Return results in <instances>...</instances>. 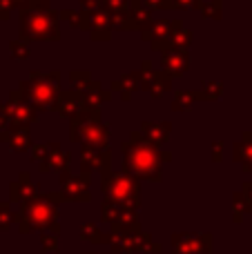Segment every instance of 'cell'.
<instances>
[{"mask_svg": "<svg viewBox=\"0 0 252 254\" xmlns=\"http://www.w3.org/2000/svg\"><path fill=\"white\" fill-rule=\"evenodd\" d=\"M67 201L63 192H49V194H36L27 203H22L20 210L13 214V223L18 225L22 234H29L34 230H52V232H61L58 225V205Z\"/></svg>", "mask_w": 252, "mask_h": 254, "instance_id": "cell-1", "label": "cell"}, {"mask_svg": "<svg viewBox=\"0 0 252 254\" xmlns=\"http://www.w3.org/2000/svg\"><path fill=\"white\" fill-rule=\"evenodd\" d=\"M170 154H159L154 145L145 140L143 143L138 134L129 138V143H123V170L125 174L134 176V179H145V181H159L161 179V167L163 161H170Z\"/></svg>", "mask_w": 252, "mask_h": 254, "instance_id": "cell-2", "label": "cell"}, {"mask_svg": "<svg viewBox=\"0 0 252 254\" xmlns=\"http://www.w3.org/2000/svg\"><path fill=\"white\" fill-rule=\"evenodd\" d=\"M103 194L112 203H116L121 207H129V210H138V203H141V185H138V179H134L129 174H112V172H105L103 174Z\"/></svg>", "mask_w": 252, "mask_h": 254, "instance_id": "cell-3", "label": "cell"}, {"mask_svg": "<svg viewBox=\"0 0 252 254\" xmlns=\"http://www.w3.org/2000/svg\"><path fill=\"white\" fill-rule=\"evenodd\" d=\"M212 252V237L210 234H174L172 254H208Z\"/></svg>", "mask_w": 252, "mask_h": 254, "instance_id": "cell-4", "label": "cell"}, {"mask_svg": "<svg viewBox=\"0 0 252 254\" xmlns=\"http://www.w3.org/2000/svg\"><path fill=\"white\" fill-rule=\"evenodd\" d=\"M61 185H63V196H65L67 201H89V198H92L89 172H83L80 176H71L69 172H63Z\"/></svg>", "mask_w": 252, "mask_h": 254, "instance_id": "cell-5", "label": "cell"}, {"mask_svg": "<svg viewBox=\"0 0 252 254\" xmlns=\"http://www.w3.org/2000/svg\"><path fill=\"white\" fill-rule=\"evenodd\" d=\"M110 152L105 147H94V145H85L83 154H80V165H83V172H92L98 170L101 174L110 172Z\"/></svg>", "mask_w": 252, "mask_h": 254, "instance_id": "cell-6", "label": "cell"}, {"mask_svg": "<svg viewBox=\"0 0 252 254\" xmlns=\"http://www.w3.org/2000/svg\"><path fill=\"white\" fill-rule=\"evenodd\" d=\"M36 194H38V185L31 181V176L27 174V172H22L20 179L13 181L11 188H9V198H11L13 203H27L29 198H34Z\"/></svg>", "mask_w": 252, "mask_h": 254, "instance_id": "cell-7", "label": "cell"}, {"mask_svg": "<svg viewBox=\"0 0 252 254\" xmlns=\"http://www.w3.org/2000/svg\"><path fill=\"white\" fill-rule=\"evenodd\" d=\"M43 163V172H49V170H54V172H67V167H69V154L67 152H63L58 145H54V149L45 156V161H40Z\"/></svg>", "mask_w": 252, "mask_h": 254, "instance_id": "cell-8", "label": "cell"}, {"mask_svg": "<svg viewBox=\"0 0 252 254\" xmlns=\"http://www.w3.org/2000/svg\"><path fill=\"white\" fill-rule=\"evenodd\" d=\"M232 158H235L237 163H241L246 172H252V145H250L248 138H246L244 143L235 145V149H232Z\"/></svg>", "mask_w": 252, "mask_h": 254, "instance_id": "cell-9", "label": "cell"}, {"mask_svg": "<svg viewBox=\"0 0 252 254\" xmlns=\"http://www.w3.org/2000/svg\"><path fill=\"white\" fill-rule=\"evenodd\" d=\"M0 138L7 140L13 152H25L27 145H29V136L25 129H9L7 134H0Z\"/></svg>", "mask_w": 252, "mask_h": 254, "instance_id": "cell-10", "label": "cell"}, {"mask_svg": "<svg viewBox=\"0 0 252 254\" xmlns=\"http://www.w3.org/2000/svg\"><path fill=\"white\" fill-rule=\"evenodd\" d=\"M168 129H170V125H143V134H145V138H147V143L150 145H154V147H159L163 140H168Z\"/></svg>", "mask_w": 252, "mask_h": 254, "instance_id": "cell-11", "label": "cell"}, {"mask_svg": "<svg viewBox=\"0 0 252 254\" xmlns=\"http://www.w3.org/2000/svg\"><path fill=\"white\" fill-rule=\"evenodd\" d=\"M83 136L87 138V145H94V147H105L107 143V129L101 125H85Z\"/></svg>", "mask_w": 252, "mask_h": 254, "instance_id": "cell-12", "label": "cell"}, {"mask_svg": "<svg viewBox=\"0 0 252 254\" xmlns=\"http://www.w3.org/2000/svg\"><path fill=\"white\" fill-rule=\"evenodd\" d=\"M80 239H83V241H92V243L107 241V237L98 230V225H92V223H85L83 228H80Z\"/></svg>", "mask_w": 252, "mask_h": 254, "instance_id": "cell-13", "label": "cell"}, {"mask_svg": "<svg viewBox=\"0 0 252 254\" xmlns=\"http://www.w3.org/2000/svg\"><path fill=\"white\" fill-rule=\"evenodd\" d=\"M246 212H248V203H246L244 194L237 192L235 196H232V216H235L237 223H241V219H244Z\"/></svg>", "mask_w": 252, "mask_h": 254, "instance_id": "cell-14", "label": "cell"}, {"mask_svg": "<svg viewBox=\"0 0 252 254\" xmlns=\"http://www.w3.org/2000/svg\"><path fill=\"white\" fill-rule=\"evenodd\" d=\"M40 248L45 252H58V234L56 232H45L40 237Z\"/></svg>", "mask_w": 252, "mask_h": 254, "instance_id": "cell-15", "label": "cell"}, {"mask_svg": "<svg viewBox=\"0 0 252 254\" xmlns=\"http://www.w3.org/2000/svg\"><path fill=\"white\" fill-rule=\"evenodd\" d=\"M13 225V212L9 203H0V230H9Z\"/></svg>", "mask_w": 252, "mask_h": 254, "instance_id": "cell-16", "label": "cell"}, {"mask_svg": "<svg viewBox=\"0 0 252 254\" xmlns=\"http://www.w3.org/2000/svg\"><path fill=\"white\" fill-rule=\"evenodd\" d=\"M241 194H244L246 203H248V212H252V183H244V190H241Z\"/></svg>", "mask_w": 252, "mask_h": 254, "instance_id": "cell-17", "label": "cell"}, {"mask_svg": "<svg viewBox=\"0 0 252 254\" xmlns=\"http://www.w3.org/2000/svg\"><path fill=\"white\" fill-rule=\"evenodd\" d=\"M85 254H89V252H85Z\"/></svg>", "mask_w": 252, "mask_h": 254, "instance_id": "cell-18", "label": "cell"}]
</instances>
